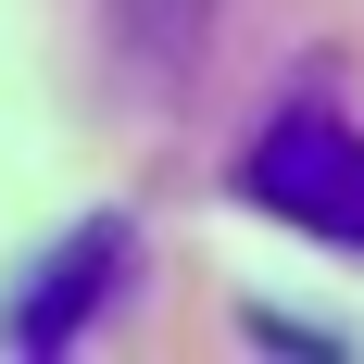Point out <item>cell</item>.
<instances>
[{
	"label": "cell",
	"instance_id": "1",
	"mask_svg": "<svg viewBox=\"0 0 364 364\" xmlns=\"http://www.w3.org/2000/svg\"><path fill=\"white\" fill-rule=\"evenodd\" d=\"M239 188L277 226H314V239L364 252V126H339V113H277L239 164Z\"/></svg>",
	"mask_w": 364,
	"mask_h": 364
},
{
	"label": "cell",
	"instance_id": "2",
	"mask_svg": "<svg viewBox=\"0 0 364 364\" xmlns=\"http://www.w3.org/2000/svg\"><path fill=\"white\" fill-rule=\"evenodd\" d=\"M101 277H113V226H101V239H88V264H50V289H38L26 301V314H13V339H26V352H50V339H63V314H88V301H101Z\"/></svg>",
	"mask_w": 364,
	"mask_h": 364
}]
</instances>
